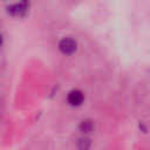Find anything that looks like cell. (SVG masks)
<instances>
[{
    "label": "cell",
    "instance_id": "277c9868",
    "mask_svg": "<svg viewBox=\"0 0 150 150\" xmlns=\"http://www.w3.org/2000/svg\"><path fill=\"white\" fill-rule=\"evenodd\" d=\"M80 129H81V131H83V132H89V131H91V129H93V123H91V121H89V120L82 121L81 124H80Z\"/></svg>",
    "mask_w": 150,
    "mask_h": 150
},
{
    "label": "cell",
    "instance_id": "6da1fadb",
    "mask_svg": "<svg viewBox=\"0 0 150 150\" xmlns=\"http://www.w3.org/2000/svg\"><path fill=\"white\" fill-rule=\"evenodd\" d=\"M59 48L64 54H73L76 50V42L70 38H64L60 41Z\"/></svg>",
    "mask_w": 150,
    "mask_h": 150
},
{
    "label": "cell",
    "instance_id": "5b68a950",
    "mask_svg": "<svg viewBox=\"0 0 150 150\" xmlns=\"http://www.w3.org/2000/svg\"><path fill=\"white\" fill-rule=\"evenodd\" d=\"M1 45H2V36L0 35V46H1Z\"/></svg>",
    "mask_w": 150,
    "mask_h": 150
},
{
    "label": "cell",
    "instance_id": "7a4b0ae2",
    "mask_svg": "<svg viewBox=\"0 0 150 150\" xmlns=\"http://www.w3.org/2000/svg\"><path fill=\"white\" fill-rule=\"evenodd\" d=\"M7 9H8V13L12 14L13 16H22L27 12V5L26 4H15V5L9 6Z\"/></svg>",
    "mask_w": 150,
    "mask_h": 150
},
{
    "label": "cell",
    "instance_id": "3957f363",
    "mask_svg": "<svg viewBox=\"0 0 150 150\" xmlns=\"http://www.w3.org/2000/svg\"><path fill=\"white\" fill-rule=\"evenodd\" d=\"M83 94L80 90H71L68 94V102L71 105H80L83 102Z\"/></svg>",
    "mask_w": 150,
    "mask_h": 150
}]
</instances>
